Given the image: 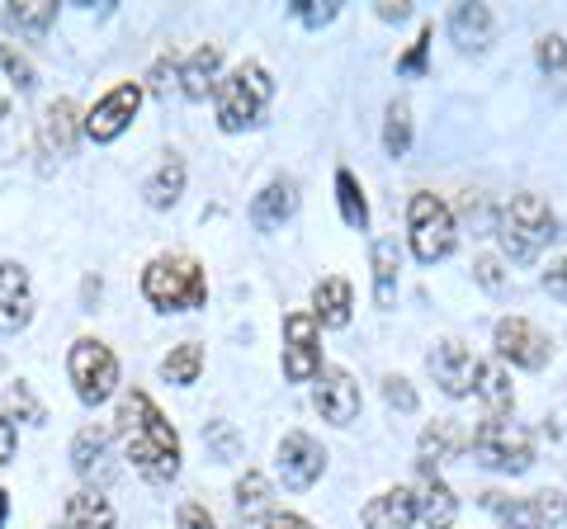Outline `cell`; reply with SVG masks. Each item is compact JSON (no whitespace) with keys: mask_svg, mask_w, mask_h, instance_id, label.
Instances as JSON below:
<instances>
[{"mask_svg":"<svg viewBox=\"0 0 567 529\" xmlns=\"http://www.w3.org/2000/svg\"><path fill=\"white\" fill-rule=\"evenodd\" d=\"M473 393L483 397V407L492 416H506L511 407H516V387H511L502 364H477V387H473Z\"/></svg>","mask_w":567,"mask_h":529,"instance_id":"26","label":"cell"},{"mask_svg":"<svg viewBox=\"0 0 567 529\" xmlns=\"http://www.w3.org/2000/svg\"><path fill=\"white\" fill-rule=\"evenodd\" d=\"M535 58H539V66H544L548 76H563V66H567V43L558 39V33H544L539 48H535Z\"/></svg>","mask_w":567,"mask_h":529,"instance_id":"35","label":"cell"},{"mask_svg":"<svg viewBox=\"0 0 567 529\" xmlns=\"http://www.w3.org/2000/svg\"><path fill=\"white\" fill-rule=\"evenodd\" d=\"M383 152L388 156H406L412 152V110L402 100L388 104V123H383Z\"/></svg>","mask_w":567,"mask_h":529,"instance_id":"32","label":"cell"},{"mask_svg":"<svg viewBox=\"0 0 567 529\" xmlns=\"http://www.w3.org/2000/svg\"><path fill=\"white\" fill-rule=\"evenodd\" d=\"M416 510H421V520L425 529H454L458 520V497L435 478V468H425L421 464V491H416Z\"/></svg>","mask_w":567,"mask_h":529,"instance_id":"18","label":"cell"},{"mask_svg":"<svg viewBox=\"0 0 567 529\" xmlns=\"http://www.w3.org/2000/svg\"><path fill=\"white\" fill-rule=\"evenodd\" d=\"M383 402H388V407H398V412H416L412 383L398 378V374H388V378H383Z\"/></svg>","mask_w":567,"mask_h":529,"instance_id":"37","label":"cell"},{"mask_svg":"<svg viewBox=\"0 0 567 529\" xmlns=\"http://www.w3.org/2000/svg\"><path fill=\"white\" fill-rule=\"evenodd\" d=\"M137 104H142V85L137 81H123L104 100H95L91 114H85L81 123H85V133H91L95 143H114V137H123V133L133 128Z\"/></svg>","mask_w":567,"mask_h":529,"instance_id":"9","label":"cell"},{"mask_svg":"<svg viewBox=\"0 0 567 529\" xmlns=\"http://www.w3.org/2000/svg\"><path fill=\"white\" fill-rule=\"evenodd\" d=\"M213 449H218V464H227V458H233V449H237L233 426H213Z\"/></svg>","mask_w":567,"mask_h":529,"instance_id":"47","label":"cell"},{"mask_svg":"<svg viewBox=\"0 0 567 529\" xmlns=\"http://www.w3.org/2000/svg\"><path fill=\"white\" fill-rule=\"evenodd\" d=\"M6 506H10V501H6V491H0V529H6Z\"/></svg>","mask_w":567,"mask_h":529,"instance_id":"49","label":"cell"},{"mask_svg":"<svg viewBox=\"0 0 567 529\" xmlns=\"http://www.w3.org/2000/svg\"><path fill=\"white\" fill-rule=\"evenodd\" d=\"M406 227H412V256L421 264H440L458 241L450 204L435 199V194H425V189L412 194V204H406Z\"/></svg>","mask_w":567,"mask_h":529,"instance_id":"6","label":"cell"},{"mask_svg":"<svg viewBox=\"0 0 567 529\" xmlns=\"http://www.w3.org/2000/svg\"><path fill=\"white\" fill-rule=\"evenodd\" d=\"M175 525H181V529H218V525H213V516H208V510H204L199 501H185L181 510H175Z\"/></svg>","mask_w":567,"mask_h":529,"instance_id":"41","label":"cell"},{"mask_svg":"<svg viewBox=\"0 0 567 529\" xmlns=\"http://www.w3.org/2000/svg\"><path fill=\"white\" fill-rule=\"evenodd\" d=\"M6 20L20 33H29V39H43L52 29V20H58V6H52V0H14L6 10Z\"/></svg>","mask_w":567,"mask_h":529,"instance_id":"29","label":"cell"},{"mask_svg":"<svg viewBox=\"0 0 567 529\" xmlns=\"http://www.w3.org/2000/svg\"><path fill=\"white\" fill-rule=\"evenodd\" d=\"M275 100V81L260 62H241L237 72L218 76V91H213V104H218V128L223 133H246L265 118Z\"/></svg>","mask_w":567,"mask_h":529,"instance_id":"2","label":"cell"},{"mask_svg":"<svg viewBox=\"0 0 567 529\" xmlns=\"http://www.w3.org/2000/svg\"><path fill=\"white\" fill-rule=\"evenodd\" d=\"M237 510H241L246 520H256V516H270V483H265V473L246 468L241 478H237Z\"/></svg>","mask_w":567,"mask_h":529,"instance_id":"31","label":"cell"},{"mask_svg":"<svg viewBox=\"0 0 567 529\" xmlns=\"http://www.w3.org/2000/svg\"><path fill=\"white\" fill-rule=\"evenodd\" d=\"M477 364L483 360H473V350L458 345V341H440L431 355H425V369H431V378L440 383V393L445 397H468L473 393L477 387Z\"/></svg>","mask_w":567,"mask_h":529,"instance_id":"11","label":"cell"},{"mask_svg":"<svg viewBox=\"0 0 567 529\" xmlns=\"http://www.w3.org/2000/svg\"><path fill=\"white\" fill-rule=\"evenodd\" d=\"M473 445V435L458 426V421H431V426L421 431V464L431 468V464H445V458H458Z\"/></svg>","mask_w":567,"mask_h":529,"instance_id":"21","label":"cell"},{"mask_svg":"<svg viewBox=\"0 0 567 529\" xmlns=\"http://www.w3.org/2000/svg\"><path fill=\"white\" fill-rule=\"evenodd\" d=\"M118 435L128 449V464L142 473L147 483H171L181 473V435L162 416V407L147 393H123L118 402Z\"/></svg>","mask_w":567,"mask_h":529,"instance_id":"1","label":"cell"},{"mask_svg":"<svg viewBox=\"0 0 567 529\" xmlns=\"http://www.w3.org/2000/svg\"><path fill=\"white\" fill-rule=\"evenodd\" d=\"M360 520H364V529H412L421 520L416 491L412 487H388V491H379V497L360 510Z\"/></svg>","mask_w":567,"mask_h":529,"instance_id":"16","label":"cell"},{"mask_svg":"<svg viewBox=\"0 0 567 529\" xmlns=\"http://www.w3.org/2000/svg\"><path fill=\"white\" fill-rule=\"evenodd\" d=\"M293 208H298V185L289 180V175H279V180H270L251 199V222L260 227V232H275V227H284L293 218Z\"/></svg>","mask_w":567,"mask_h":529,"instance_id":"17","label":"cell"},{"mask_svg":"<svg viewBox=\"0 0 567 529\" xmlns=\"http://www.w3.org/2000/svg\"><path fill=\"white\" fill-rule=\"evenodd\" d=\"M218 66H223V48L218 43H204L189 52V62L181 66V91L189 100H208L218 91Z\"/></svg>","mask_w":567,"mask_h":529,"instance_id":"20","label":"cell"},{"mask_svg":"<svg viewBox=\"0 0 567 529\" xmlns=\"http://www.w3.org/2000/svg\"><path fill=\"white\" fill-rule=\"evenodd\" d=\"M10 412H20V416H29V421H33V426H39V421H43V407H39V402H33V393H29V387H24V383H14V387H10Z\"/></svg>","mask_w":567,"mask_h":529,"instance_id":"39","label":"cell"},{"mask_svg":"<svg viewBox=\"0 0 567 529\" xmlns=\"http://www.w3.org/2000/svg\"><path fill=\"white\" fill-rule=\"evenodd\" d=\"M425 52H431V29H421V39L406 48V58H398V72L402 76H421L425 72Z\"/></svg>","mask_w":567,"mask_h":529,"instance_id":"38","label":"cell"},{"mask_svg":"<svg viewBox=\"0 0 567 529\" xmlns=\"http://www.w3.org/2000/svg\"><path fill=\"white\" fill-rule=\"evenodd\" d=\"M66 374H71V387H76V397L85 407H100V402L114 397V387H118V360L104 341L81 336L66 355Z\"/></svg>","mask_w":567,"mask_h":529,"instance_id":"7","label":"cell"},{"mask_svg":"<svg viewBox=\"0 0 567 529\" xmlns=\"http://www.w3.org/2000/svg\"><path fill=\"white\" fill-rule=\"evenodd\" d=\"M265 529H317V525L293 516V510H270V516H265Z\"/></svg>","mask_w":567,"mask_h":529,"instance_id":"44","label":"cell"},{"mask_svg":"<svg viewBox=\"0 0 567 529\" xmlns=\"http://www.w3.org/2000/svg\"><path fill=\"white\" fill-rule=\"evenodd\" d=\"M0 66H6L10 81L20 85V91H33V85H39V76H33L29 58H24V52H14V48H6V43H0Z\"/></svg>","mask_w":567,"mask_h":529,"instance_id":"34","label":"cell"},{"mask_svg":"<svg viewBox=\"0 0 567 529\" xmlns=\"http://www.w3.org/2000/svg\"><path fill=\"white\" fill-rule=\"evenodd\" d=\"M350 312H354V289H350V279L331 274V279H322V284L312 289V317H317V326L341 331V326H350Z\"/></svg>","mask_w":567,"mask_h":529,"instance_id":"19","label":"cell"},{"mask_svg":"<svg viewBox=\"0 0 567 529\" xmlns=\"http://www.w3.org/2000/svg\"><path fill=\"white\" fill-rule=\"evenodd\" d=\"M14 449H20V435H14V421L0 416V464H10Z\"/></svg>","mask_w":567,"mask_h":529,"instance_id":"46","label":"cell"},{"mask_svg":"<svg viewBox=\"0 0 567 529\" xmlns=\"http://www.w3.org/2000/svg\"><path fill=\"white\" fill-rule=\"evenodd\" d=\"M477 284H483V289H502V260H492V256H483V260H477Z\"/></svg>","mask_w":567,"mask_h":529,"instance_id":"45","label":"cell"},{"mask_svg":"<svg viewBox=\"0 0 567 529\" xmlns=\"http://www.w3.org/2000/svg\"><path fill=\"white\" fill-rule=\"evenodd\" d=\"M110 439H114L110 426H85L76 439H71V464H76L81 478H95V473H104V458H110Z\"/></svg>","mask_w":567,"mask_h":529,"instance_id":"24","label":"cell"},{"mask_svg":"<svg viewBox=\"0 0 567 529\" xmlns=\"http://www.w3.org/2000/svg\"><path fill=\"white\" fill-rule=\"evenodd\" d=\"M275 468H279V483L289 487V491H308L317 478H322V468H327V454L322 445L308 435V431H289L279 439V458H275Z\"/></svg>","mask_w":567,"mask_h":529,"instance_id":"10","label":"cell"},{"mask_svg":"<svg viewBox=\"0 0 567 529\" xmlns=\"http://www.w3.org/2000/svg\"><path fill=\"white\" fill-rule=\"evenodd\" d=\"M529 501H535L544 529H554V525H563V520H567V497H563V491H535Z\"/></svg>","mask_w":567,"mask_h":529,"instance_id":"36","label":"cell"},{"mask_svg":"<svg viewBox=\"0 0 567 529\" xmlns=\"http://www.w3.org/2000/svg\"><path fill=\"white\" fill-rule=\"evenodd\" d=\"M544 289L554 293L558 303H567V256H563V260H554V264L544 270Z\"/></svg>","mask_w":567,"mask_h":529,"instance_id":"43","label":"cell"},{"mask_svg":"<svg viewBox=\"0 0 567 529\" xmlns=\"http://www.w3.org/2000/svg\"><path fill=\"white\" fill-rule=\"evenodd\" d=\"M496 237H502V251L511 260H535L558 237V218L544 194H516L496 218Z\"/></svg>","mask_w":567,"mask_h":529,"instance_id":"4","label":"cell"},{"mask_svg":"<svg viewBox=\"0 0 567 529\" xmlns=\"http://www.w3.org/2000/svg\"><path fill=\"white\" fill-rule=\"evenodd\" d=\"M58 529H114V506L100 497V491H76L66 497V510H62V525Z\"/></svg>","mask_w":567,"mask_h":529,"instance_id":"22","label":"cell"},{"mask_svg":"<svg viewBox=\"0 0 567 529\" xmlns=\"http://www.w3.org/2000/svg\"><path fill=\"white\" fill-rule=\"evenodd\" d=\"M317 374H322V326L312 312H289L284 317V378L312 383Z\"/></svg>","mask_w":567,"mask_h":529,"instance_id":"8","label":"cell"},{"mask_svg":"<svg viewBox=\"0 0 567 529\" xmlns=\"http://www.w3.org/2000/svg\"><path fill=\"white\" fill-rule=\"evenodd\" d=\"M142 194H147L152 208L181 204V194H185V162H181V156H166V162L152 170V180L142 185Z\"/></svg>","mask_w":567,"mask_h":529,"instance_id":"25","label":"cell"},{"mask_svg":"<svg viewBox=\"0 0 567 529\" xmlns=\"http://www.w3.org/2000/svg\"><path fill=\"white\" fill-rule=\"evenodd\" d=\"M473 454L477 464L492 468V473H525L535 464V435H529L520 421H506V416H487L483 426L473 431Z\"/></svg>","mask_w":567,"mask_h":529,"instance_id":"5","label":"cell"},{"mask_svg":"<svg viewBox=\"0 0 567 529\" xmlns=\"http://www.w3.org/2000/svg\"><path fill=\"white\" fill-rule=\"evenodd\" d=\"M398 241H374V298H379V308H393V298H398Z\"/></svg>","mask_w":567,"mask_h":529,"instance_id":"28","label":"cell"},{"mask_svg":"<svg viewBox=\"0 0 567 529\" xmlns=\"http://www.w3.org/2000/svg\"><path fill=\"white\" fill-rule=\"evenodd\" d=\"M171 85H181V62H175V58H162V62L152 66V91H156V95H166Z\"/></svg>","mask_w":567,"mask_h":529,"instance_id":"40","label":"cell"},{"mask_svg":"<svg viewBox=\"0 0 567 529\" xmlns=\"http://www.w3.org/2000/svg\"><path fill=\"white\" fill-rule=\"evenodd\" d=\"M496 355L520 364V369H544L548 364V336L525 322V317H506V322H496Z\"/></svg>","mask_w":567,"mask_h":529,"instance_id":"12","label":"cell"},{"mask_svg":"<svg viewBox=\"0 0 567 529\" xmlns=\"http://www.w3.org/2000/svg\"><path fill=\"white\" fill-rule=\"evenodd\" d=\"M487 506L496 510V516H502V525H506V529H544L539 510H535V501H529V497L506 501L502 491H487Z\"/></svg>","mask_w":567,"mask_h":529,"instance_id":"33","label":"cell"},{"mask_svg":"<svg viewBox=\"0 0 567 529\" xmlns=\"http://www.w3.org/2000/svg\"><path fill=\"white\" fill-rule=\"evenodd\" d=\"M199 369H204V345L199 341H185V345H175L171 355L162 360V378L189 387L194 378H199Z\"/></svg>","mask_w":567,"mask_h":529,"instance_id":"30","label":"cell"},{"mask_svg":"<svg viewBox=\"0 0 567 529\" xmlns=\"http://www.w3.org/2000/svg\"><path fill=\"white\" fill-rule=\"evenodd\" d=\"M33 317V284L20 264H0V336L24 331Z\"/></svg>","mask_w":567,"mask_h":529,"instance_id":"14","label":"cell"},{"mask_svg":"<svg viewBox=\"0 0 567 529\" xmlns=\"http://www.w3.org/2000/svg\"><path fill=\"white\" fill-rule=\"evenodd\" d=\"M406 14H412L406 6H379V20H406Z\"/></svg>","mask_w":567,"mask_h":529,"instance_id":"48","label":"cell"},{"mask_svg":"<svg viewBox=\"0 0 567 529\" xmlns=\"http://www.w3.org/2000/svg\"><path fill=\"white\" fill-rule=\"evenodd\" d=\"M85 123L76 118V104L71 100H52L43 118H39V147L43 156H71L76 152V137H81Z\"/></svg>","mask_w":567,"mask_h":529,"instance_id":"15","label":"cell"},{"mask_svg":"<svg viewBox=\"0 0 567 529\" xmlns=\"http://www.w3.org/2000/svg\"><path fill=\"white\" fill-rule=\"evenodd\" d=\"M336 204H341V218L346 227H354V232H364L369 227V204H364V189L360 180H354V170H336Z\"/></svg>","mask_w":567,"mask_h":529,"instance_id":"27","label":"cell"},{"mask_svg":"<svg viewBox=\"0 0 567 529\" xmlns=\"http://www.w3.org/2000/svg\"><path fill=\"white\" fill-rule=\"evenodd\" d=\"M142 293L156 312H194L208 298V279L199 270V260L189 256H156L142 270Z\"/></svg>","mask_w":567,"mask_h":529,"instance_id":"3","label":"cell"},{"mask_svg":"<svg viewBox=\"0 0 567 529\" xmlns=\"http://www.w3.org/2000/svg\"><path fill=\"white\" fill-rule=\"evenodd\" d=\"M360 407H364L360 383H354L346 369H322V374H317V412H322V421L350 426V421L360 416Z\"/></svg>","mask_w":567,"mask_h":529,"instance_id":"13","label":"cell"},{"mask_svg":"<svg viewBox=\"0 0 567 529\" xmlns=\"http://www.w3.org/2000/svg\"><path fill=\"white\" fill-rule=\"evenodd\" d=\"M450 33L464 52H483L492 43V10L487 6H454L450 10Z\"/></svg>","mask_w":567,"mask_h":529,"instance_id":"23","label":"cell"},{"mask_svg":"<svg viewBox=\"0 0 567 529\" xmlns=\"http://www.w3.org/2000/svg\"><path fill=\"white\" fill-rule=\"evenodd\" d=\"M293 14H298V20H303L308 29H322V24L336 20V6H312V0H298Z\"/></svg>","mask_w":567,"mask_h":529,"instance_id":"42","label":"cell"}]
</instances>
